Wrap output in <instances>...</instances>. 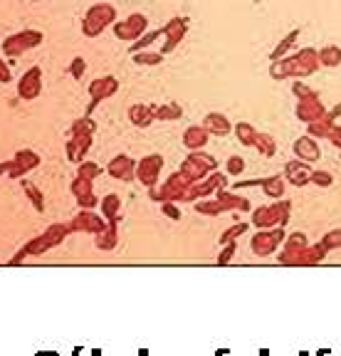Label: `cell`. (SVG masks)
Segmentation results:
<instances>
[{
	"mask_svg": "<svg viewBox=\"0 0 341 356\" xmlns=\"http://www.w3.org/2000/svg\"><path fill=\"white\" fill-rule=\"evenodd\" d=\"M94 131H97V122L92 117H87V114L72 124V129H69V139H67V161L69 163L84 161V156H87L92 141H94Z\"/></svg>",
	"mask_w": 341,
	"mask_h": 356,
	"instance_id": "6da1fadb",
	"label": "cell"
},
{
	"mask_svg": "<svg viewBox=\"0 0 341 356\" xmlns=\"http://www.w3.org/2000/svg\"><path fill=\"white\" fill-rule=\"evenodd\" d=\"M215 166H218V161H215L210 154H203V151H190V156L185 159L183 163H181L178 171L183 173V178L188 181L190 186H196V184H201L208 173L215 171Z\"/></svg>",
	"mask_w": 341,
	"mask_h": 356,
	"instance_id": "7a4b0ae2",
	"label": "cell"
},
{
	"mask_svg": "<svg viewBox=\"0 0 341 356\" xmlns=\"http://www.w3.org/2000/svg\"><path fill=\"white\" fill-rule=\"evenodd\" d=\"M188 188H190V184L183 178V173L176 171V173H171V178H168L161 188H156V186L149 188V198L156 200V203H181V200H185V195H188Z\"/></svg>",
	"mask_w": 341,
	"mask_h": 356,
	"instance_id": "3957f363",
	"label": "cell"
},
{
	"mask_svg": "<svg viewBox=\"0 0 341 356\" xmlns=\"http://www.w3.org/2000/svg\"><path fill=\"white\" fill-rule=\"evenodd\" d=\"M287 65H290V77H312L319 67V50L314 47H302L294 55H287Z\"/></svg>",
	"mask_w": 341,
	"mask_h": 356,
	"instance_id": "277c9868",
	"label": "cell"
},
{
	"mask_svg": "<svg viewBox=\"0 0 341 356\" xmlns=\"http://www.w3.org/2000/svg\"><path fill=\"white\" fill-rule=\"evenodd\" d=\"M42 40H45V35L40 33V30H23V33H15V35H10V38H6V42H3V52L15 60V57L25 55L28 50L42 44Z\"/></svg>",
	"mask_w": 341,
	"mask_h": 356,
	"instance_id": "5b68a950",
	"label": "cell"
},
{
	"mask_svg": "<svg viewBox=\"0 0 341 356\" xmlns=\"http://www.w3.org/2000/svg\"><path fill=\"white\" fill-rule=\"evenodd\" d=\"M287 233L285 228H269V230H258V233L252 235L250 245H252V252L258 257H269L277 248H280V243H285Z\"/></svg>",
	"mask_w": 341,
	"mask_h": 356,
	"instance_id": "8992f818",
	"label": "cell"
},
{
	"mask_svg": "<svg viewBox=\"0 0 341 356\" xmlns=\"http://www.w3.org/2000/svg\"><path fill=\"white\" fill-rule=\"evenodd\" d=\"M69 225V233H101V230L106 228V218L104 216H97L94 211H82L79 208V213L72 218V222H67Z\"/></svg>",
	"mask_w": 341,
	"mask_h": 356,
	"instance_id": "52a82bcc",
	"label": "cell"
},
{
	"mask_svg": "<svg viewBox=\"0 0 341 356\" xmlns=\"http://www.w3.org/2000/svg\"><path fill=\"white\" fill-rule=\"evenodd\" d=\"M161 168H163V156H158V154L144 156V159L136 163V178H139L146 188H153V186L158 184Z\"/></svg>",
	"mask_w": 341,
	"mask_h": 356,
	"instance_id": "ba28073f",
	"label": "cell"
},
{
	"mask_svg": "<svg viewBox=\"0 0 341 356\" xmlns=\"http://www.w3.org/2000/svg\"><path fill=\"white\" fill-rule=\"evenodd\" d=\"M188 33V20L185 17H171V20L163 25V35H166V42L161 47V55H168V52H174L176 47L181 44V40L185 38Z\"/></svg>",
	"mask_w": 341,
	"mask_h": 356,
	"instance_id": "9c48e42d",
	"label": "cell"
},
{
	"mask_svg": "<svg viewBox=\"0 0 341 356\" xmlns=\"http://www.w3.org/2000/svg\"><path fill=\"white\" fill-rule=\"evenodd\" d=\"M40 92H42V70L40 67H30L28 72L23 74V79L17 82V95H20V99L30 102L38 99Z\"/></svg>",
	"mask_w": 341,
	"mask_h": 356,
	"instance_id": "30bf717a",
	"label": "cell"
},
{
	"mask_svg": "<svg viewBox=\"0 0 341 356\" xmlns=\"http://www.w3.org/2000/svg\"><path fill=\"white\" fill-rule=\"evenodd\" d=\"M106 173H109L112 178L124 181V184H129V181H134V178H136V161L131 159V156L119 154V156H114L112 161H109Z\"/></svg>",
	"mask_w": 341,
	"mask_h": 356,
	"instance_id": "8fae6325",
	"label": "cell"
},
{
	"mask_svg": "<svg viewBox=\"0 0 341 356\" xmlns=\"http://www.w3.org/2000/svg\"><path fill=\"white\" fill-rule=\"evenodd\" d=\"M297 119L304 124L309 122H317V119H324L326 117V109L322 104V99L317 97H307V99H297V109H294Z\"/></svg>",
	"mask_w": 341,
	"mask_h": 356,
	"instance_id": "7c38bea8",
	"label": "cell"
},
{
	"mask_svg": "<svg viewBox=\"0 0 341 356\" xmlns=\"http://www.w3.org/2000/svg\"><path fill=\"white\" fill-rule=\"evenodd\" d=\"M40 166V156L35 154V151L30 149H20L15 156H13V166L10 171H8V176L10 178H20L25 176L28 171H33V168Z\"/></svg>",
	"mask_w": 341,
	"mask_h": 356,
	"instance_id": "4fadbf2b",
	"label": "cell"
},
{
	"mask_svg": "<svg viewBox=\"0 0 341 356\" xmlns=\"http://www.w3.org/2000/svg\"><path fill=\"white\" fill-rule=\"evenodd\" d=\"M294 154H297V159L304 163H314L322 159V149H319V144L309 136V134L294 141Z\"/></svg>",
	"mask_w": 341,
	"mask_h": 356,
	"instance_id": "5bb4252c",
	"label": "cell"
},
{
	"mask_svg": "<svg viewBox=\"0 0 341 356\" xmlns=\"http://www.w3.org/2000/svg\"><path fill=\"white\" fill-rule=\"evenodd\" d=\"M119 92V79L117 77H97L90 84V97L92 99H109Z\"/></svg>",
	"mask_w": 341,
	"mask_h": 356,
	"instance_id": "9a60e30c",
	"label": "cell"
},
{
	"mask_svg": "<svg viewBox=\"0 0 341 356\" xmlns=\"http://www.w3.org/2000/svg\"><path fill=\"white\" fill-rule=\"evenodd\" d=\"M119 220H122V216L119 218H112V220H106V228L101 230V233H97V248L99 250H114L119 243Z\"/></svg>",
	"mask_w": 341,
	"mask_h": 356,
	"instance_id": "2e32d148",
	"label": "cell"
},
{
	"mask_svg": "<svg viewBox=\"0 0 341 356\" xmlns=\"http://www.w3.org/2000/svg\"><path fill=\"white\" fill-rule=\"evenodd\" d=\"M309 176H312V168H309V163L304 161H290L285 166V178L290 181L292 186H297V188H302V186L309 184Z\"/></svg>",
	"mask_w": 341,
	"mask_h": 356,
	"instance_id": "e0dca14e",
	"label": "cell"
},
{
	"mask_svg": "<svg viewBox=\"0 0 341 356\" xmlns=\"http://www.w3.org/2000/svg\"><path fill=\"white\" fill-rule=\"evenodd\" d=\"M252 225L258 230H269V228H277L280 225V216L274 211V206H260L252 211Z\"/></svg>",
	"mask_w": 341,
	"mask_h": 356,
	"instance_id": "ac0fdd59",
	"label": "cell"
},
{
	"mask_svg": "<svg viewBox=\"0 0 341 356\" xmlns=\"http://www.w3.org/2000/svg\"><path fill=\"white\" fill-rule=\"evenodd\" d=\"M129 122L139 129L151 127V122H156V106L149 104H134L129 109Z\"/></svg>",
	"mask_w": 341,
	"mask_h": 356,
	"instance_id": "d6986e66",
	"label": "cell"
},
{
	"mask_svg": "<svg viewBox=\"0 0 341 356\" xmlns=\"http://www.w3.org/2000/svg\"><path fill=\"white\" fill-rule=\"evenodd\" d=\"M208 139H210V131L206 127H190L183 134V146L188 151H201L208 144Z\"/></svg>",
	"mask_w": 341,
	"mask_h": 356,
	"instance_id": "ffe728a7",
	"label": "cell"
},
{
	"mask_svg": "<svg viewBox=\"0 0 341 356\" xmlns=\"http://www.w3.org/2000/svg\"><path fill=\"white\" fill-rule=\"evenodd\" d=\"M203 127H206L210 134H215V136H225V134H230L233 124H230V119L225 117V114H220V111H210V114H206Z\"/></svg>",
	"mask_w": 341,
	"mask_h": 356,
	"instance_id": "44dd1931",
	"label": "cell"
},
{
	"mask_svg": "<svg viewBox=\"0 0 341 356\" xmlns=\"http://www.w3.org/2000/svg\"><path fill=\"white\" fill-rule=\"evenodd\" d=\"M215 198L220 200V206H223L225 211H250V200L240 198L238 193H230V191H225V188H220Z\"/></svg>",
	"mask_w": 341,
	"mask_h": 356,
	"instance_id": "7402d4cb",
	"label": "cell"
},
{
	"mask_svg": "<svg viewBox=\"0 0 341 356\" xmlns=\"http://www.w3.org/2000/svg\"><path fill=\"white\" fill-rule=\"evenodd\" d=\"M326 248L322 243H314V245H307L302 250V260H299V267H309V265H319V262L326 257Z\"/></svg>",
	"mask_w": 341,
	"mask_h": 356,
	"instance_id": "603a6c76",
	"label": "cell"
},
{
	"mask_svg": "<svg viewBox=\"0 0 341 356\" xmlns=\"http://www.w3.org/2000/svg\"><path fill=\"white\" fill-rule=\"evenodd\" d=\"M260 188L265 191L267 198H277L280 200L285 195V176H269L260 181Z\"/></svg>",
	"mask_w": 341,
	"mask_h": 356,
	"instance_id": "cb8c5ba5",
	"label": "cell"
},
{
	"mask_svg": "<svg viewBox=\"0 0 341 356\" xmlns=\"http://www.w3.org/2000/svg\"><path fill=\"white\" fill-rule=\"evenodd\" d=\"M299 40V28H294V30H290V33L285 35V38L280 40V44L274 47L272 52H269V62H274V60H282V57H287L290 55V47L292 44Z\"/></svg>",
	"mask_w": 341,
	"mask_h": 356,
	"instance_id": "d4e9b609",
	"label": "cell"
},
{
	"mask_svg": "<svg viewBox=\"0 0 341 356\" xmlns=\"http://www.w3.org/2000/svg\"><path fill=\"white\" fill-rule=\"evenodd\" d=\"M90 15H94L97 20H101L109 28V25H114L117 22V8L114 6H109V3H97V6H92L90 10Z\"/></svg>",
	"mask_w": 341,
	"mask_h": 356,
	"instance_id": "484cf974",
	"label": "cell"
},
{
	"mask_svg": "<svg viewBox=\"0 0 341 356\" xmlns=\"http://www.w3.org/2000/svg\"><path fill=\"white\" fill-rule=\"evenodd\" d=\"M52 248V243H50V238H47L45 233L42 235H38V238H33L28 245L23 248V252H25V257H38V255H45L47 250Z\"/></svg>",
	"mask_w": 341,
	"mask_h": 356,
	"instance_id": "4316f807",
	"label": "cell"
},
{
	"mask_svg": "<svg viewBox=\"0 0 341 356\" xmlns=\"http://www.w3.org/2000/svg\"><path fill=\"white\" fill-rule=\"evenodd\" d=\"M233 131H235V139L240 141L242 146H255V136H258V129L252 127L250 122H238L235 127H233Z\"/></svg>",
	"mask_w": 341,
	"mask_h": 356,
	"instance_id": "83f0119b",
	"label": "cell"
},
{
	"mask_svg": "<svg viewBox=\"0 0 341 356\" xmlns=\"http://www.w3.org/2000/svg\"><path fill=\"white\" fill-rule=\"evenodd\" d=\"M331 129H334V122H331V119H326V117L307 124V134L312 136V139H329Z\"/></svg>",
	"mask_w": 341,
	"mask_h": 356,
	"instance_id": "f1b7e54d",
	"label": "cell"
},
{
	"mask_svg": "<svg viewBox=\"0 0 341 356\" xmlns=\"http://www.w3.org/2000/svg\"><path fill=\"white\" fill-rule=\"evenodd\" d=\"M319 65L322 67H339L341 65V47L336 44H326L319 50Z\"/></svg>",
	"mask_w": 341,
	"mask_h": 356,
	"instance_id": "f546056e",
	"label": "cell"
},
{
	"mask_svg": "<svg viewBox=\"0 0 341 356\" xmlns=\"http://www.w3.org/2000/svg\"><path fill=\"white\" fill-rule=\"evenodd\" d=\"M183 117V109L176 102H168V104L156 106V122H176V119Z\"/></svg>",
	"mask_w": 341,
	"mask_h": 356,
	"instance_id": "4dcf8cb0",
	"label": "cell"
},
{
	"mask_svg": "<svg viewBox=\"0 0 341 356\" xmlns=\"http://www.w3.org/2000/svg\"><path fill=\"white\" fill-rule=\"evenodd\" d=\"M119 211H122V198L117 193H109L101 198V216L106 220H112V218H119Z\"/></svg>",
	"mask_w": 341,
	"mask_h": 356,
	"instance_id": "1f68e13d",
	"label": "cell"
},
{
	"mask_svg": "<svg viewBox=\"0 0 341 356\" xmlns=\"http://www.w3.org/2000/svg\"><path fill=\"white\" fill-rule=\"evenodd\" d=\"M106 30V25L101 20H97L94 15H90V13H84V20H82V33L84 38H99L101 33Z\"/></svg>",
	"mask_w": 341,
	"mask_h": 356,
	"instance_id": "d6a6232c",
	"label": "cell"
},
{
	"mask_svg": "<svg viewBox=\"0 0 341 356\" xmlns=\"http://www.w3.org/2000/svg\"><path fill=\"white\" fill-rule=\"evenodd\" d=\"M131 60H134V65L139 67H156L163 62V55L161 52H151V50H139V52H131Z\"/></svg>",
	"mask_w": 341,
	"mask_h": 356,
	"instance_id": "836d02e7",
	"label": "cell"
},
{
	"mask_svg": "<svg viewBox=\"0 0 341 356\" xmlns=\"http://www.w3.org/2000/svg\"><path fill=\"white\" fill-rule=\"evenodd\" d=\"M252 149H258L263 156H267V159H272L274 154H277V141L269 136V134H260L258 131V136H255V146Z\"/></svg>",
	"mask_w": 341,
	"mask_h": 356,
	"instance_id": "e575fe53",
	"label": "cell"
},
{
	"mask_svg": "<svg viewBox=\"0 0 341 356\" xmlns=\"http://www.w3.org/2000/svg\"><path fill=\"white\" fill-rule=\"evenodd\" d=\"M23 188H25V193H28V198H30V203H33L35 211L45 213V195L40 193L38 186H33L30 181H23Z\"/></svg>",
	"mask_w": 341,
	"mask_h": 356,
	"instance_id": "d590c367",
	"label": "cell"
},
{
	"mask_svg": "<svg viewBox=\"0 0 341 356\" xmlns=\"http://www.w3.org/2000/svg\"><path fill=\"white\" fill-rule=\"evenodd\" d=\"M158 38H163V28L161 30H151V33H144L139 40L131 42V52H139V50H149Z\"/></svg>",
	"mask_w": 341,
	"mask_h": 356,
	"instance_id": "8d00e7d4",
	"label": "cell"
},
{
	"mask_svg": "<svg viewBox=\"0 0 341 356\" xmlns=\"http://www.w3.org/2000/svg\"><path fill=\"white\" fill-rule=\"evenodd\" d=\"M45 235L50 238L52 248L60 243H65V238L69 235V225H65V222H55V225H50V228L45 230Z\"/></svg>",
	"mask_w": 341,
	"mask_h": 356,
	"instance_id": "74e56055",
	"label": "cell"
},
{
	"mask_svg": "<svg viewBox=\"0 0 341 356\" xmlns=\"http://www.w3.org/2000/svg\"><path fill=\"white\" fill-rule=\"evenodd\" d=\"M196 211L201 213V216H220V213H225V208L220 206L218 198H210V200H198Z\"/></svg>",
	"mask_w": 341,
	"mask_h": 356,
	"instance_id": "f35d334b",
	"label": "cell"
},
{
	"mask_svg": "<svg viewBox=\"0 0 341 356\" xmlns=\"http://www.w3.org/2000/svg\"><path fill=\"white\" fill-rule=\"evenodd\" d=\"M269 77L277 79V82H282V79H290V65H287V57L269 62Z\"/></svg>",
	"mask_w": 341,
	"mask_h": 356,
	"instance_id": "ab89813d",
	"label": "cell"
},
{
	"mask_svg": "<svg viewBox=\"0 0 341 356\" xmlns=\"http://www.w3.org/2000/svg\"><path fill=\"white\" fill-rule=\"evenodd\" d=\"M92 184L94 181H90V178H82V176H74V181H72V195L74 198H82V195H87V193H94V188H92Z\"/></svg>",
	"mask_w": 341,
	"mask_h": 356,
	"instance_id": "60d3db41",
	"label": "cell"
},
{
	"mask_svg": "<svg viewBox=\"0 0 341 356\" xmlns=\"http://www.w3.org/2000/svg\"><path fill=\"white\" fill-rule=\"evenodd\" d=\"M126 22H129V25H131V30H134L136 40H139L141 35L146 33V25H149V20H146V15H144V13H131V15L126 17Z\"/></svg>",
	"mask_w": 341,
	"mask_h": 356,
	"instance_id": "b9f144b4",
	"label": "cell"
},
{
	"mask_svg": "<svg viewBox=\"0 0 341 356\" xmlns=\"http://www.w3.org/2000/svg\"><path fill=\"white\" fill-rule=\"evenodd\" d=\"M112 30H114V35H117L119 40H126V42H134V40H136L134 30H131V25L126 20H117L112 25Z\"/></svg>",
	"mask_w": 341,
	"mask_h": 356,
	"instance_id": "7bdbcfd3",
	"label": "cell"
},
{
	"mask_svg": "<svg viewBox=\"0 0 341 356\" xmlns=\"http://www.w3.org/2000/svg\"><path fill=\"white\" fill-rule=\"evenodd\" d=\"M247 228H250V225H247V222H235V225H233V228H228L223 235H220V243H223V245H228V243H235V238H238V235H245V233H247Z\"/></svg>",
	"mask_w": 341,
	"mask_h": 356,
	"instance_id": "ee69618b",
	"label": "cell"
},
{
	"mask_svg": "<svg viewBox=\"0 0 341 356\" xmlns=\"http://www.w3.org/2000/svg\"><path fill=\"white\" fill-rule=\"evenodd\" d=\"M77 176H82V178H90V181H94L97 176L101 173V166L99 163H94V161H82V163H77Z\"/></svg>",
	"mask_w": 341,
	"mask_h": 356,
	"instance_id": "f6af8a7d",
	"label": "cell"
},
{
	"mask_svg": "<svg viewBox=\"0 0 341 356\" xmlns=\"http://www.w3.org/2000/svg\"><path fill=\"white\" fill-rule=\"evenodd\" d=\"M272 206H274V211H277V216H280V228H285L287 220H290L292 203H290V200H285V198H280V200H274Z\"/></svg>",
	"mask_w": 341,
	"mask_h": 356,
	"instance_id": "bcb514c9",
	"label": "cell"
},
{
	"mask_svg": "<svg viewBox=\"0 0 341 356\" xmlns=\"http://www.w3.org/2000/svg\"><path fill=\"white\" fill-rule=\"evenodd\" d=\"M307 245H309V240L304 233H290L285 238V248H292V250H304Z\"/></svg>",
	"mask_w": 341,
	"mask_h": 356,
	"instance_id": "7dc6e473",
	"label": "cell"
},
{
	"mask_svg": "<svg viewBox=\"0 0 341 356\" xmlns=\"http://www.w3.org/2000/svg\"><path fill=\"white\" fill-rule=\"evenodd\" d=\"M280 265H292V267H297L299 265V260H302V250H292V248H285V250L280 252Z\"/></svg>",
	"mask_w": 341,
	"mask_h": 356,
	"instance_id": "c3c4849f",
	"label": "cell"
},
{
	"mask_svg": "<svg viewBox=\"0 0 341 356\" xmlns=\"http://www.w3.org/2000/svg\"><path fill=\"white\" fill-rule=\"evenodd\" d=\"M309 184L322 186V188H329V186L334 184V176H331L329 171H312V176H309Z\"/></svg>",
	"mask_w": 341,
	"mask_h": 356,
	"instance_id": "681fc988",
	"label": "cell"
},
{
	"mask_svg": "<svg viewBox=\"0 0 341 356\" xmlns=\"http://www.w3.org/2000/svg\"><path fill=\"white\" fill-rule=\"evenodd\" d=\"M319 243L324 245L326 250H336V248H341V228H336V230H329V233H326L324 238L319 240Z\"/></svg>",
	"mask_w": 341,
	"mask_h": 356,
	"instance_id": "f907efd6",
	"label": "cell"
},
{
	"mask_svg": "<svg viewBox=\"0 0 341 356\" xmlns=\"http://www.w3.org/2000/svg\"><path fill=\"white\" fill-rule=\"evenodd\" d=\"M225 168H228L230 176H240V173L245 171V159H240V156H230Z\"/></svg>",
	"mask_w": 341,
	"mask_h": 356,
	"instance_id": "816d5d0a",
	"label": "cell"
},
{
	"mask_svg": "<svg viewBox=\"0 0 341 356\" xmlns=\"http://www.w3.org/2000/svg\"><path fill=\"white\" fill-rule=\"evenodd\" d=\"M84 72H87V62H84V57H74V60L69 62V74H72V79H82Z\"/></svg>",
	"mask_w": 341,
	"mask_h": 356,
	"instance_id": "f5cc1de1",
	"label": "cell"
},
{
	"mask_svg": "<svg viewBox=\"0 0 341 356\" xmlns=\"http://www.w3.org/2000/svg\"><path fill=\"white\" fill-rule=\"evenodd\" d=\"M292 95H294L297 99H307V97H317V92H314V89H309L304 82H294V84H292Z\"/></svg>",
	"mask_w": 341,
	"mask_h": 356,
	"instance_id": "db71d44e",
	"label": "cell"
},
{
	"mask_svg": "<svg viewBox=\"0 0 341 356\" xmlns=\"http://www.w3.org/2000/svg\"><path fill=\"white\" fill-rule=\"evenodd\" d=\"M77 203H79V208H82V211H94L99 200H97L94 193H87V195H82V198H77Z\"/></svg>",
	"mask_w": 341,
	"mask_h": 356,
	"instance_id": "11a10c76",
	"label": "cell"
},
{
	"mask_svg": "<svg viewBox=\"0 0 341 356\" xmlns=\"http://www.w3.org/2000/svg\"><path fill=\"white\" fill-rule=\"evenodd\" d=\"M233 257H235V243H228L223 248V252H220V257H218V265L223 267V265H228L230 260H233Z\"/></svg>",
	"mask_w": 341,
	"mask_h": 356,
	"instance_id": "9f6ffc18",
	"label": "cell"
},
{
	"mask_svg": "<svg viewBox=\"0 0 341 356\" xmlns=\"http://www.w3.org/2000/svg\"><path fill=\"white\" fill-rule=\"evenodd\" d=\"M161 208H163V216L166 218H171V220H181V211H178L176 203H161Z\"/></svg>",
	"mask_w": 341,
	"mask_h": 356,
	"instance_id": "6f0895ef",
	"label": "cell"
},
{
	"mask_svg": "<svg viewBox=\"0 0 341 356\" xmlns=\"http://www.w3.org/2000/svg\"><path fill=\"white\" fill-rule=\"evenodd\" d=\"M329 141L341 149V127H336V124H334V129H331V134H329Z\"/></svg>",
	"mask_w": 341,
	"mask_h": 356,
	"instance_id": "680465c9",
	"label": "cell"
},
{
	"mask_svg": "<svg viewBox=\"0 0 341 356\" xmlns=\"http://www.w3.org/2000/svg\"><path fill=\"white\" fill-rule=\"evenodd\" d=\"M10 70H8V65H6V62H3V60H0V82H3V84H6V82H10Z\"/></svg>",
	"mask_w": 341,
	"mask_h": 356,
	"instance_id": "91938a15",
	"label": "cell"
},
{
	"mask_svg": "<svg viewBox=\"0 0 341 356\" xmlns=\"http://www.w3.org/2000/svg\"><path fill=\"white\" fill-rule=\"evenodd\" d=\"M339 117H341V102L334 106V109L326 111V119H331V122H336V119H339Z\"/></svg>",
	"mask_w": 341,
	"mask_h": 356,
	"instance_id": "94428289",
	"label": "cell"
},
{
	"mask_svg": "<svg viewBox=\"0 0 341 356\" xmlns=\"http://www.w3.org/2000/svg\"><path fill=\"white\" fill-rule=\"evenodd\" d=\"M10 166H13V159H10V161H6V163H0V173H8V171H10Z\"/></svg>",
	"mask_w": 341,
	"mask_h": 356,
	"instance_id": "6125c7cd",
	"label": "cell"
},
{
	"mask_svg": "<svg viewBox=\"0 0 341 356\" xmlns=\"http://www.w3.org/2000/svg\"><path fill=\"white\" fill-rule=\"evenodd\" d=\"M30 3H38V0H30Z\"/></svg>",
	"mask_w": 341,
	"mask_h": 356,
	"instance_id": "be15d7a7",
	"label": "cell"
}]
</instances>
